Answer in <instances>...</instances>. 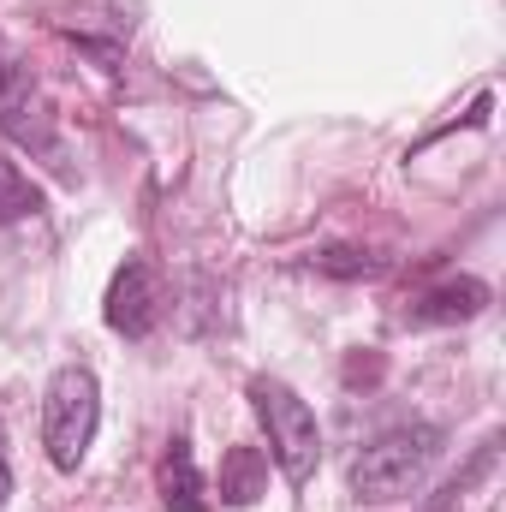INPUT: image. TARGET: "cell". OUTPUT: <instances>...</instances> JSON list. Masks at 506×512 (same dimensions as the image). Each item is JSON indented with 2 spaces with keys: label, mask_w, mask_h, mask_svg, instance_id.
<instances>
[{
  "label": "cell",
  "mask_w": 506,
  "mask_h": 512,
  "mask_svg": "<svg viewBox=\"0 0 506 512\" xmlns=\"http://www.w3.org/2000/svg\"><path fill=\"white\" fill-rule=\"evenodd\" d=\"M441 441L447 435L435 423H399V429L376 435L352 459V495L358 501H405L429 477V465L441 459Z\"/></svg>",
  "instance_id": "obj_1"
},
{
  "label": "cell",
  "mask_w": 506,
  "mask_h": 512,
  "mask_svg": "<svg viewBox=\"0 0 506 512\" xmlns=\"http://www.w3.org/2000/svg\"><path fill=\"white\" fill-rule=\"evenodd\" d=\"M251 405L262 417V435H268V459L280 465V477L292 489H304L316 477V465H322V423H316V411L274 376L251 382Z\"/></svg>",
  "instance_id": "obj_2"
},
{
  "label": "cell",
  "mask_w": 506,
  "mask_h": 512,
  "mask_svg": "<svg viewBox=\"0 0 506 512\" xmlns=\"http://www.w3.org/2000/svg\"><path fill=\"white\" fill-rule=\"evenodd\" d=\"M96 423H102V387L84 364H66L48 382V399H42V447H48L54 471L84 465V453L96 441Z\"/></svg>",
  "instance_id": "obj_3"
},
{
  "label": "cell",
  "mask_w": 506,
  "mask_h": 512,
  "mask_svg": "<svg viewBox=\"0 0 506 512\" xmlns=\"http://www.w3.org/2000/svg\"><path fill=\"white\" fill-rule=\"evenodd\" d=\"M0 131L18 143V149H30V155H42V161H66V149H60V131H54V108H48V96L36 90V78H30V66L0 42Z\"/></svg>",
  "instance_id": "obj_4"
},
{
  "label": "cell",
  "mask_w": 506,
  "mask_h": 512,
  "mask_svg": "<svg viewBox=\"0 0 506 512\" xmlns=\"http://www.w3.org/2000/svg\"><path fill=\"white\" fill-rule=\"evenodd\" d=\"M102 316H108V328L126 334V340H149V334H155V322H161V274H155L149 256L131 251L126 262L114 268L108 298H102Z\"/></svg>",
  "instance_id": "obj_5"
},
{
  "label": "cell",
  "mask_w": 506,
  "mask_h": 512,
  "mask_svg": "<svg viewBox=\"0 0 506 512\" xmlns=\"http://www.w3.org/2000/svg\"><path fill=\"white\" fill-rule=\"evenodd\" d=\"M489 286L477 280V274H453V280H441V286H429V292H417L411 298V310H405V322L411 328H447V322H477L483 310H489Z\"/></svg>",
  "instance_id": "obj_6"
},
{
  "label": "cell",
  "mask_w": 506,
  "mask_h": 512,
  "mask_svg": "<svg viewBox=\"0 0 506 512\" xmlns=\"http://www.w3.org/2000/svg\"><path fill=\"white\" fill-rule=\"evenodd\" d=\"M161 507L167 512H203L209 507V483H203L185 435L167 441V459H161Z\"/></svg>",
  "instance_id": "obj_7"
},
{
  "label": "cell",
  "mask_w": 506,
  "mask_h": 512,
  "mask_svg": "<svg viewBox=\"0 0 506 512\" xmlns=\"http://www.w3.org/2000/svg\"><path fill=\"white\" fill-rule=\"evenodd\" d=\"M268 489V453L262 447H227L221 453V501L227 507H256Z\"/></svg>",
  "instance_id": "obj_8"
},
{
  "label": "cell",
  "mask_w": 506,
  "mask_h": 512,
  "mask_svg": "<svg viewBox=\"0 0 506 512\" xmlns=\"http://www.w3.org/2000/svg\"><path fill=\"white\" fill-rule=\"evenodd\" d=\"M489 465H495V441H483V447H477V459H471L459 477H447V483H441V489L423 501V512H459V507H465V495H471V489L489 477Z\"/></svg>",
  "instance_id": "obj_9"
},
{
  "label": "cell",
  "mask_w": 506,
  "mask_h": 512,
  "mask_svg": "<svg viewBox=\"0 0 506 512\" xmlns=\"http://www.w3.org/2000/svg\"><path fill=\"white\" fill-rule=\"evenodd\" d=\"M42 209V191L12 167V161H0V227H12V221H30Z\"/></svg>",
  "instance_id": "obj_10"
},
{
  "label": "cell",
  "mask_w": 506,
  "mask_h": 512,
  "mask_svg": "<svg viewBox=\"0 0 506 512\" xmlns=\"http://www.w3.org/2000/svg\"><path fill=\"white\" fill-rule=\"evenodd\" d=\"M310 268H316V274H334V280H370L381 262L370 251H352V245H328V251L310 256Z\"/></svg>",
  "instance_id": "obj_11"
},
{
  "label": "cell",
  "mask_w": 506,
  "mask_h": 512,
  "mask_svg": "<svg viewBox=\"0 0 506 512\" xmlns=\"http://www.w3.org/2000/svg\"><path fill=\"white\" fill-rule=\"evenodd\" d=\"M6 495H12V465H6V429H0V507H6Z\"/></svg>",
  "instance_id": "obj_12"
}]
</instances>
